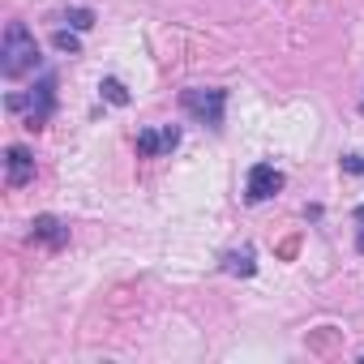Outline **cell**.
Returning <instances> with one entry per match:
<instances>
[{
  "label": "cell",
  "mask_w": 364,
  "mask_h": 364,
  "mask_svg": "<svg viewBox=\"0 0 364 364\" xmlns=\"http://www.w3.org/2000/svg\"><path fill=\"white\" fill-rule=\"evenodd\" d=\"M35 65H39V43H35V35H31L22 22H9L5 48H0V73H5V77H22V73L35 69Z\"/></svg>",
  "instance_id": "cell-1"
},
{
  "label": "cell",
  "mask_w": 364,
  "mask_h": 364,
  "mask_svg": "<svg viewBox=\"0 0 364 364\" xmlns=\"http://www.w3.org/2000/svg\"><path fill=\"white\" fill-rule=\"evenodd\" d=\"M180 107H185L198 124H206V129H223V107H228V90H202V86H193V90H185L180 95Z\"/></svg>",
  "instance_id": "cell-2"
},
{
  "label": "cell",
  "mask_w": 364,
  "mask_h": 364,
  "mask_svg": "<svg viewBox=\"0 0 364 364\" xmlns=\"http://www.w3.org/2000/svg\"><path fill=\"white\" fill-rule=\"evenodd\" d=\"M9 107H14V112H22V107H26V129H39V124L52 116V107H56V77L48 73V77L31 90V99L14 95V99H9Z\"/></svg>",
  "instance_id": "cell-3"
},
{
  "label": "cell",
  "mask_w": 364,
  "mask_h": 364,
  "mask_svg": "<svg viewBox=\"0 0 364 364\" xmlns=\"http://www.w3.org/2000/svg\"><path fill=\"white\" fill-rule=\"evenodd\" d=\"M283 189V171L274 163H253L249 167V185H245V198L257 206V202H270L274 193Z\"/></svg>",
  "instance_id": "cell-4"
},
{
  "label": "cell",
  "mask_w": 364,
  "mask_h": 364,
  "mask_svg": "<svg viewBox=\"0 0 364 364\" xmlns=\"http://www.w3.org/2000/svg\"><path fill=\"white\" fill-rule=\"evenodd\" d=\"M176 146H180V124H163V129H141L137 133V154H146V159L171 154Z\"/></svg>",
  "instance_id": "cell-5"
},
{
  "label": "cell",
  "mask_w": 364,
  "mask_h": 364,
  "mask_svg": "<svg viewBox=\"0 0 364 364\" xmlns=\"http://www.w3.org/2000/svg\"><path fill=\"white\" fill-rule=\"evenodd\" d=\"M5 171H9V185H14V189L31 185V180H35V159H31V150H26V146H9Z\"/></svg>",
  "instance_id": "cell-6"
},
{
  "label": "cell",
  "mask_w": 364,
  "mask_h": 364,
  "mask_svg": "<svg viewBox=\"0 0 364 364\" xmlns=\"http://www.w3.org/2000/svg\"><path fill=\"white\" fill-rule=\"evenodd\" d=\"M31 240H43V245H52V249H60V245L69 240V228H65L56 215H39V219L31 223Z\"/></svg>",
  "instance_id": "cell-7"
},
{
  "label": "cell",
  "mask_w": 364,
  "mask_h": 364,
  "mask_svg": "<svg viewBox=\"0 0 364 364\" xmlns=\"http://www.w3.org/2000/svg\"><path fill=\"white\" fill-rule=\"evenodd\" d=\"M223 270H228V274H240V279H249V274L257 270V262H253V249H232V253L223 257Z\"/></svg>",
  "instance_id": "cell-8"
},
{
  "label": "cell",
  "mask_w": 364,
  "mask_h": 364,
  "mask_svg": "<svg viewBox=\"0 0 364 364\" xmlns=\"http://www.w3.org/2000/svg\"><path fill=\"white\" fill-rule=\"evenodd\" d=\"M99 90H103V99H107L112 107H124V103H129V90H124V82H120V77H103V82H99Z\"/></svg>",
  "instance_id": "cell-9"
},
{
  "label": "cell",
  "mask_w": 364,
  "mask_h": 364,
  "mask_svg": "<svg viewBox=\"0 0 364 364\" xmlns=\"http://www.w3.org/2000/svg\"><path fill=\"white\" fill-rule=\"evenodd\" d=\"M65 22H69L73 31H90V26H95V14H90V9H69Z\"/></svg>",
  "instance_id": "cell-10"
},
{
  "label": "cell",
  "mask_w": 364,
  "mask_h": 364,
  "mask_svg": "<svg viewBox=\"0 0 364 364\" xmlns=\"http://www.w3.org/2000/svg\"><path fill=\"white\" fill-rule=\"evenodd\" d=\"M52 43H56L60 52H69V56H77V52H82V43H77V35H69V31H56V35H52Z\"/></svg>",
  "instance_id": "cell-11"
},
{
  "label": "cell",
  "mask_w": 364,
  "mask_h": 364,
  "mask_svg": "<svg viewBox=\"0 0 364 364\" xmlns=\"http://www.w3.org/2000/svg\"><path fill=\"white\" fill-rule=\"evenodd\" d=\"M343 171H351V176H364V154H347V159H343Z\"/></svg>",
  "instance_id": "cell-12"
},
{
  "label": "cell",
  "mask_w": 364,
  "mask_h": 364,
  "mask_svg": "<svg viewBox=\"0 0 364 364\" xmlns=\"http://www.w3.org/2000/svg\"><path fill=\"white\" fill-rule=\"evenodd\" d=\"M355 249L364 253V223H360V236H355Z\"/></svg>",
  "instance_id": "cell-13"
},
{
  "label": "cell",
  "mask_w": 364,
  "mask_h": 364,
  "mask_svg": "<svg viewBox=\"0 0 364 364\" xmlns=\"http://www.w3.org/2000/svg\"><path fill=\"white\" fill-rule=\"evenodd\" d=\"M355 223H364V202H360V206H355Z\"/></svg>",
  "instance_id": "cell-14"
},
{
  "label": "cell",
  "mask_w": 364,
  "mask_h": 364,
  "mask_svg": "<svg viewBox=\"0 0 364 364\" xmlns=\"http://www.w3.org/2000/svg\"><path fill=\"white\" fill-rule=\"evenodd\" d=\"M360 112H364V103H360Z\"/></svg>",
  "instance_id": "cell-15"
}]
</instances>
